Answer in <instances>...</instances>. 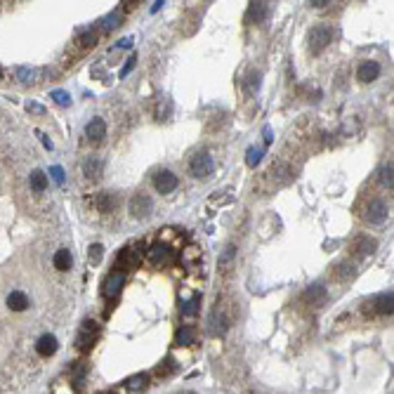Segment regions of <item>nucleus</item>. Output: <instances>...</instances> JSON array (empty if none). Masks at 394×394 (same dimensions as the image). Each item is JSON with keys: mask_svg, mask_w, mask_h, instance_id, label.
Returning <instances> with one entry per match:
<instances>
[{"mask_svg": "<svg viewBox=\"0 0 394 394\" xmlns=\"http://www.w3.org/2000/svg\"><path fill=\"white\" fill-rule=\"evenodd\" d=\"M335 31L328 24H319V26H314L312 31H309V50H312L314 55H319L321 50L328 48V43L333 41Z\"/></svg>", "mask_w": 394, "mask_h": 394, "instance_id": "nucleus-1", "label": "nucleus"}, {"mask_svg": "<svg viewBox=\"0 0 394 394\" xmlns=\"http://www.w3.org/2000/svg\"><path fill=\"white\" fill-rule=\"evenodd\" d=\"M189 170H191V175H194V177L205 180V177L212 175V170H215V161H212V156L208 154V151H201V154H196V156L191 158Z\"/></svg>", "mask_w": 394, "mask_h": 394, "instance_id": "nucleus-2", "label": "nucleus"}, {"mask_svg": "<svg viewBox=\"0 0 394 394\" xmlns=\"http://www.w3.org/2000/svg\"><path fill=\"white\" fill-rule=\"evenodd\" d=\"M385 220H387V203L382 198H371V203L366 205V222L382 225Z\"/></svg>", "mask_w": 394, "mask_h": 394, "instance_id": "nucleus-3", "label": "nucleus"}, {"mask_svg": "<svg viewBox=\"0 0 394 394\" xmlns=\"http://www.w3.org/2000/svg\"><path fill=\"white\" fill-rule=\"evenodd\" d=\"M177 184H180V180H177V175L170 172V170H161V172L154 177V187H156L158 194H170V191H175Z\"/></svg>", "mask_w": 394, "mask_h": 394, "instance_id": "nucleus-4", "label": "nucleus"}, {"mask_svg": "<svg viewBox=\"0 0 394 394\" xmlns=\"http://www.w3.org/2000/svg\"><path fill=\"white\" fill-rule=\"evenodd\" d=\"M151 208H154V203H151V198L144 196V194H135V196H132V201H130V212H132L137 220L149 218V215H151Z\"/></svg>", "mask_w": 394, "mask_h": 394, "instance_id": "nucleus-5", "label": "nucleus"}, {"mask_svg": "<svg viewBox=\"0 0 394 394\" xmlns=\"http://www.w3.org/2000/svg\"><path fill=\"white\" fill-rule=\"evenodd\" d=\"M104 295L106 298H116L118 293H121V288L125 285V274L123 272H111L106 279H104Z\"/></svg>", "mask_w": 394, "mask_h": 394, "instance_id": "nucleus-6", "label": "nucleus"}, {"mask_svg": "<svg viewBox=\"0 0 394 394\" xmlns=\"http://www.w3.org/2000/svg\"><path fill=\"white\" fill-rule=\"evenodd\" d=\"M269 17V3H250L248 12H245V21L248 24H262Z\"/></svg>", "mask_w": 394, "mask_h": 394, "instance_id": "nucleus-7", "label": "nucleus"}, {"mask_svg": "<svg viewBox=\"0 0 394 394\" xmlns=\"http://www.w3.org/2000/svg\"><path fill=\"white\" fill-rule=\"evenodd\" d=\"M378 76H380V64H378V61H373V59L361 61L359 71H356V78H359L361 83H371V81H375Z\"/></svg>", "mask_w": 394, "mask_h": 394, "instance_id": "nucleus-8", "label": "nucleus"}, {"mask_svg": "<svg viewBox=\"0 0 394 394\" xmlns=\"http://www.w3.org/2000/svg\"><path fill=\"white\" fill-rule=\"evenodd\" d=\"M97 333H99V328H97L95 321H85V324H83L81 335H78V340H76V342H78V347H81V349L90 347L97 340Z\"/></svg>", "mask_w": 394, "mask_h": 394, "instance_id": "nucleus-9", "label": "nucleus"}, {"mask_svg": "<svg viewBox=\"0 0 394 394\" xmlns=\"http://www.w3.org/2000/svg\"><path fill=\"white\" fill-rule=\"evenodd\" d=\"M85 135H88L90 142H102L104 137H106V123L102 118H92L85 125Z\"/></svg>", "mask_w": 394, "mask_h": 394, "instance_id": "nucleus-10", "label": "nucleus"}, {"mask_svg": "<svg viewBox=\"0 0 394 394\" xmlns=\"http://www.w3.org/2000/svg\"><path fill=\"white\" fill-rule=\"evenodd\" d=\"M57 347H59V342H57L55 335H50V333L41 335V338H38V342H35V349H38V354H41V356H52V354L57 352Z\"/></svg>", "mask_w": 394, "mask_h": 394, "instance_id": "nucleus-11", "label": "nucleus"}, {"mask_svg": "<svg viewBox=\"0 0 394 394\" xmlns=\"http://www.w3.org/2000/svg\"><path fill=\"white\" fill-rule=\"evenodd\" d=\"M102 158L99 156H88L85 161H83V172H85V177H90V180H97V177L102 175Z\"/></svg>", "mask_w": 394, "mask_h": 394, "instance_id": "nucleus-12", "label": "nucleus"}, {"mask_svg": "<svg viewBox=\"0 0 394 394\" xmlns=\"http://www.w3.org/2000/svg\"><path fill=\"white\" fill-rule=\"evenodd\" d=\"M7 307L12 309V312H24L28 307V298H26V293H21V291H12L10 295H7Z\"/></svg>", "mask_w": 394, "mask_h": 394, "instance_id": "nucleus-13", "label": "nucleus"}, {"mask_svg": "<svg viewBox=\"0 0 394 394\" xmlns=\"http://www.w3.org/2000/svg\"><path fill=\"white\" fill-rule=\"evenodd\" d=\"M324 300H326V288H324V283H314L307 288L305 302H309V305H321Z\"/></svg>", "mask_w": 394, "mask_h": 394, "instance_id": "nucleus-14", "label": "nucleus"}, {"mask_svg": "<svg viewBox=\"0 0 394 394\" xmlns=\"http://www.w3.org/2000/svg\"><path fill=\"white\" fill-rule=\"evenodd\" d=\"M194 340H196V331H194L191 326H182L175 335V345L189 347V345H194Z\"/></svg>", "mask_w": 394, "mask_h": 394, "instance_id": "nucleus-15", "label": "nucleus"}, {"mask_svg": "<svg viewBox=\"0 0 394 394\" xmlns=\"http://www.w3.org/2000/svg\"><path fill=\"white\" fill-rule=\"evenodd\" d=\"M373 307L378 314H392V291L380 293V295L373 300Z\"/></svg>", "mask_w": 394, "mask_h": 394, "instance_id": "nucleus-16", "label": "nucleus"}, {"mask_svg": "<svg viewBox=\"0 0 394 394\" xmlns=\"http://www.w3.org/2000/svg\"><path fill=\"white\" fill-rule=\"evenodd\" d=\"M71 265H74V258H71V253H68L66 248H61V250L55 253V267L59 269V272L71 269Z\"/></svg>", "mask_w": 394, "mask_h": 394, "instance_id": "nucleus-17", "label": "nucleus"}, {"mask_svg": "<svg viewBox=\"0 0 394 394\" xmlns=\"http://www.w3.org/2000/svg\"><path fill=\"white\" fill-rule=\"evenodd\" d=\"M260 81H262V74H260V71H250V74H248V78H245V83H243L245 92H248V95H258L260 85H262Z\"/></svg>", "mask_w": 394, "mask_h": 394, "instance_id": "nucleus-18", "label": "nucleus"}, {"mask_svg": "<svg viewBox=\"0 0 394 394\" xmlns=\"http://www.w3.org/2000/svg\"><path fill=\"white\" fill-rule=\"evenodd\" d=\"M210 333L212 335H225L227 333V319L220 312H215L210 316Z\"/></svg>", "mask_w": 394, "mask_h": 394, "instance_id": "nucleus-19", "label": "nucleus"}, {"mask_svg": "<svg viewBox=\"0 0 394 394\" xmlns=\"http://www.w3.org/2000/svg\"><path fill=\"white\" fill-rule=\"evenodd\" d=\"M262 156H265V147H250V149L245 151V163H248V168H258Z\"/></svg>", "mask_w": 394, "mask_h": 394, "instance_id": "nucleus-20", "label": "nucleus"}, {"mask_svg": "<svg viewBox=\"0 0 394 394\" xmlns=\"http://www.w3.org/2000/svg\"><path fill=\"white\" fill-rule=\"evenodd\" d=\"M123 24V12H111V14H106L104 17V21H102V26H104V31H116V28Z\"/></svg>", "mask_w": 394, "mask_h": 394, "instance_id": "nucleus-21", "label": "nucleus"}, {"mask_svg": "<svg viewBox=\"0 0 394 394\" xmlns=\"http://www.w3.org/2000/svg\"><path fill=\"white\" fill-rule=\"evenodd\" d=\"M170 116H172V102H170L168 97H161V102L156 106V118L158 121H168Z\"/></svg>", "mask_w": 394, "mask_h": 394, "instance_id": "nucleus-22", "label": "nucleus"}, {"mask_svg": "<svg viewBox=\"0 0 394 394\" xmlns=\"http://www.w3.org/2000/svg\"><path fill=\"white\" fill-rule=\"evenodd\" d=\"M31 187H33V191H45L48 177H45L43 170H33V172H31Z\"/></svg>", "mask_w": 394, "mask_h": 394, "instance_id": "nucleus-23", "label": "nucleus"}, {"mask_svg": "<svg viewBox=\"0 0 394 394\" xmlns=\"http://www.w3.org/2000/svg\"><path fill=\"white\" fill-rule=\"evenodd\" d=\"M17 78L21 83H35L38 81V71L35 68H28V66H19L17 68Z\"/></svg>", "mask_w": 394, "mask_h": 394, "instance_id": "nucleus-24", "label": "nucleus"}, {"mask_svg": "<svg viewBox=\"0 0 394 394\" xmlns=\"http://www.w3.org/2000/svg\"><path fill=\"white\" fill-rule=\"evenodd\" d=\"M392 172H394V165H392V161H389V163H385V165H382V170H380V182H382V187H389V189H392V182H394Z\"/></svg>", "mask_w": 394, "mask_h": 394, "instance_id": "nucleus-25", "label": "nucleus"}, {"mask_svg": "<svg viewBox=\"0 0 394 394\" xmlns=\"http://www.w3.org/2000/svg\"><path fill=\"white\" fill-rule=\"evenodd\" d=\"M198 305H201V298L194 295V298L187 300V302L182 305V314H184V316H194V314L198 312Z\"/></svg>", "mask_w": 394, "mask_h": 394, "instance_id": "nucleus-26", "label": "nucleus"}, {"mask_svg": "<svg viewBox=\"0 0 394 394\" xmlns=\"http://www.w3.org/2000/svg\"><path fill=\"white\" fill-rule=\"evenodd\" d=\"M144 387H147V375L144 373H137L128 380V389H132V392H139V389H144Z\"/></svg>", "mask_w": 394, "mask_h": 394, "instance_id": "nucleus-27", "label": "nucleus"}, {"mask_svg": "<svg viewBox=\"0 0 394 394\" xmlns=\"http://www.w3.org/2000/svg\"><path fill=\"white\" fill-rule=\"evenodd\" d=\"M88 255H90V265H99V262H102V255H104V248L99 243H92L88 248Z\"/></svg>", "mask_w": 394, "mask_h": 394, "instance_id": "nucleus-28", "label": "nucleus"}, {"mask_svg": "<svg viewBox=\"0 0 394 394\" xmlns=\"http://www.w3.org/2000/svg\"><path fill=\"white\" fill-rule=\"evenodd\" d=\"M50 97H52V99H55L59 106H68V104H71V95H68L66 90H52V92H50Z\"/></svg>", "mask_w": 394, "mask_h": 394, "instance_id": "nucleus-29", "label": "nucleus"}, {"mask_svg": "<svg viewBox=\"0 0 394 394\" xmlns=\"http://www.w3.org/2000/svg\"><path fill=\"white\" fill-rule=\"evenodd\" d=\"M97 205H99L102 210H114V208H116V198L111 196V194H106V191H104V194H99V201H97Z\"/></svg>", "mask_w": 394, "mask_h": 394, "instance_id": "nucleus-30", "label": "nucleus"}, {"mask_svg": "<svg viewBox=\"0 0 394 394\" xmlns=\"http://www.w3.org/2000/svg\"><path fill=\"white\" fill-rule=\"evenodd\" d=\"M375 248H378V241H375V238L364 236L359 241V250L364 253V255H368V253H375Z\"/></svg>", "mask_w": 394, "mask_h": 394, "instance_id": "nucleus-31", "label": "nucleus"}, {"mask_svg": "<svg viewBox=\"0 0 394 394\" xmlns=\"http://www.w3.org/2000/svg\"><path fill=\"white\" fill-rule=\"evenodd\" d=\"M234 255H236V245L229 243L225 248V253H222V258H220V267H227V265H229L231 260H234Z\"/></svg>", "mask_w": 394, "mask_h": 394, "instance_id": "nucleus-32", "label": "nucleus"}, {"mask_svg": "<svg viewBox=\"0 0 394 394\" xmlns=\"http://www.w3.org/2000/svg\"><path fill=\"white\" fill-rule=\"evenodd\" d=\"M149 258L154 260V262H158V260L161 258H168V245H154V248H151L149 250Z\"/></svg>", "mask_w": 394, "mask_h": 394, "instance_id": "nucleus-33", "label": "nucleus"}, {"mask_svg": "<svg viewBox=\"0 0 394 394\" xmlns=\"http://www.w3.org/2000/svg\"><path fill=\"white\" fill-rule=\"evenodd\" d=\"M335 274H338L340 279H347V276H354V265H347V262H345V265H340V267H338V272H335Z\"/></svg>", "mask_w": 394, "mask_h": 394, "instance_id": "nucleus-34", "label": "nucleus"}, {"mask_svg": "<svg viewBox=\"0 0 394 394\" xmlns=\"http://www.w3.org/2000/svg\"><path fill=\"white\" fill-rule=\"evenodd\" d=\"M81 43H83V48H95L97 35L92 33V31H88V33H83V35H81Z\"/></svg>", "mask_w": 394, "mask_h": 394, "instance_id": "nucleus-35", "label": "nucleus"}, {"mask_svg": "<svg viewBox=\"0 0 394 394\" xmlns=\"http://www.w3.org/2000/svg\"><path fill=\"white\" fill-rule=\"evenodd\" d=\"M26 111H28V114H35V116H43V114H45V106L38 104V102H28L26 104Z\"/></svg>", "mask_w": 394, "mask_h": 394, "instance_id": "nucleus-36", "label": "nucleus"}, {"mask_svg": "<svg viewBox=\"0 0 394 394\" xmlns=\"http://www.w3.org/2000/svg\"><path fill=\"white\" fill-rule=\"evenodd\" d=\"M50 175H52V180H55L57 184L64 182V170L59 168V165H55V168H50Z\"/></svg>", "mask_w": 394, "mask_h": 394, "instance_id": "nucleus-37", "label": "nucleus"}, {"mask_svg": "<svg viewBox=\"0 0 394 394\" xmlns=\"http://www.w3.org/2000/svg\"><path fill=\"white\" fill-rule=\"evenodd\" d=\"M135 57H130V59H128V64H125V66H123L121 68V78H125V76H128L130 74V71H132V68H135Z\"/></svg>", "mask_w": 394, "mask_h": 394, "instance_id": "nucleus-38", "label": "nucleus"}, {"mask_svg": "<svg viewBox=\"0 0 394 394\" xmlns=\"http://www.w3.org/2000/svg\"><path fill=\"white\" fill-rule=\"evenodd\" d=\"M262 135H265V144H272L274 135H272V128H269V125H265V130H262Z\"/></svg>", "mask_w": 394, "mask_h": 394, "instance_id": "nucleus-39", "label": "nucleus"}, {"mask_svg": "<svg viewBox=\"0 0 394 394\" xmlns=\"http://www.w3.org/2000/svg\"><path fill=\"white\" fill-rule=\"evenodd\" d=\"M38 137H41L43 147H45V149H50V151H52V142H50V137H48V135H43V132H38Z\"/></svg>", "mask_w": 394, "mask_h": 394, "instance_id": "nucleus-40", "label": "nucleus"}, {"mask_svg": "<svg viewBox=\"0 0 394 394\" xmlns=\"http://www.w3.org/2000/svg\"><path fill=\"white\" fill-rule=\"evenodd\" d=\"M309 5H312V7H326V5H328V0H312Z\"/></svg>", "mask_w": 394, "mask_h": 394, "instance_id": "nucleus-41", "label": "nucleus"}, {"mask_svg": "<svg viewBox=\"0 0 394 394\" xmlns=\"http://www.w3.org/2000/svg\"><path fill=\"white\" fill-rule=\"evenodd\" d=\"M132 45V38H125V41H118V48H130Z\"/></svg>", "mask_w": 394, "mask_h": 394, "instance_id": "nucleus-42", "label": "nucleus"}, {"mask_svg": "<svg viewBox=\"0 0 394 394\" xmlns=\"http://www.w3.org/2000/svg\"><path fill=\"white\" fill-rule=\"evenodd\" d=\"M161 7H163V0H156V3H154V5H151V12H158V10H161Z\"/></svg>", "mask_w": 394, "mask_h": 394, "instance_id": "nucleus-43", "label": "nucleus"}, {"mask_svg": "<svg viewBox=\"0 0 394 394\" xmlns=\"http://www.w3.org/2000/svg\"><path fill=\"white\" fill-rule=\"evenodd\" d=\"M0 76H3V74H0Z\"/></svg>", "mask_w": 394, "mask_h": 394, "instance_id": "nucleus-44", "label": "nucleus"}]
</instances>
